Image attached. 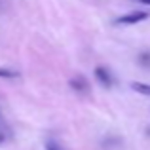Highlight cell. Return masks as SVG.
Wrapping results in <instances>:
<instances>
[{
	"mask_svg": "<svg viewBox=\"0 0 150 150\" xmlns=\"http://www.w3.org/2000/svg\"><path fill=\"white\" fill-rule=\"evenodd\" d=\"M139 2H143V4H148V6H150V0H139Z\"/></svg>",
	"mask_w": 150,
	"mask_h": 150,
	"instance_id": "obj_7",
	"label": "cell"
},
{
	"mask_svg": "<svg viewBox=\"0 0 150 150\" xmlns=\"http://www.w3.org/2000/svg\"><path fill=\"white\" fill-rule=\"evenodd\" d=\"M0 76H2V78H15V76H17V72H13V70H6V69H0Z\"/></svg>",
	"mask_w": 150,
	"mask_h": 150,
	"instance_id": "obj_5",
	"label": "cell"
},
{
	"mask_svg": "<svg viewBox=\"0 0 150 150\" xmlns=\"http://www.w3.org/2000/svg\"><path fill=\"white\" fill-rule=\"evenodd\" d=\"M131 88L135 89L137 93H143V95H148L150 97V86L148 84H141V82H133Z\"/></svg>",
	"mask_w": 150,
	"mask_h": 150,
	"instance_id": "obj_4",
	"label": "cell"
},
{
	"mask_svg": "<svg viewBox=\"0 0 150 150\" xmlns=\"http://www.w3.org/2000/svg\"><path fill=\"white\" fill-rule=\"evenodd\" d=\"M146 17H148L146 11H131V13H125L122 17H118L116 23H120V25H135L139 21H144Z\"/></svg>",
	"mask_w": 150,
	"mask_h": 150,
	"instance_id": "obj_1",
	"label": "cell"
},
{
	"mask_svg": "<svg viewBox=\"0 0 150 150\" xmlns=\"http://www.w3.org/2000/svg\"><path fill=\"white\" fill-rule=\"evenodd\" d=\"M70 86H72L74 89H78V91H86V88H88V82H86L84 76H76L70 80Z\"/></svg>",
	"mask_w": 150,
	"mask_h": 150,
	"instance_id": "obj_3",
	"label": "cell"
},
{
	"mask_svg": "<svg viewBox=\"0 0 150 150\" xmlns=\"http://www.w3.org/2000/svg\"><path fill=\"white\" fill-rule=\"evenodd\" d=\"M95 78L105 88H110V86H112V76H110V72L106 69H103V67H97L95 69Z\"/></svg>",
	"mask_w": 150,
	"mask_h": 150,
	"instance_id": "obj_2",
	"label": "cell"
},
{
	"mask_svg": "<svg viewBox=\"0 0 150 150\" xmlns=\"http://www.w3.org/2000/svg\"><path fill=\"white\" fill-rule=\"evenodd\" d=\"M48 150H59L57 146H53V144H48Z\"/></svg>",
	"mask_w": 150,
	"mask_h": 150,
	"instance_id": "obj_6",
	"label": "cell"
}]
</instances>
